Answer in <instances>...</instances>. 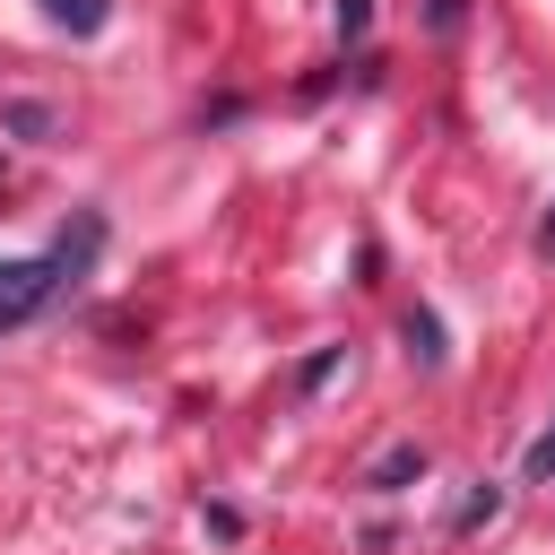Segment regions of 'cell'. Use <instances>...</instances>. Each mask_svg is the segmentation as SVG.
<instances>
[{
	"label": "cell",
	"mask_w": 555,
	"mask_h": 555,
	"mask_svg": "<svg viewBox=\"0 0 555 555\" xmlns=\"http://www.w3.org/2000/svg\"><path fill=\"white\" fill-rule=\"evenodd\" d=\"M61 278H69L61 260H0V330L35 321V312L52 304V286H61Z\"/></svg>",
	"instance_id": "1"
},
{
	"label": "cell",
	"mask_w": 555,
	"mask_h": 555,
	"mask_svg": "<svg viewBox=\"0 0 555 555\" xmlns=\"http://www.w3.org/2000/svg\"><path fill=\"white\" fill-rule=\"evenodd\" d=\"M43 17H52V26H69V35H104L113 0H43Z\"/></svg>",
	"instance_id": "2"
},
{
	"label": "cell",
	"mask_w": 555,
	"mask_h": 555,
	"mask_svg": "<svg viewBox=\"0 0 555 555\" xmlns=\"http://www.w3.org/2000/svg\"><path fill=\"white\" fill-rule=\"evenodd\" d=\"M408 356H416V364H442V330H434V312H408Z\"/></svg>",
	"instance_id": "3"
},
{
	"label": "cell",
	"mask_w": 555,
	"mask_h": 555,
	"mask_svg": "<svg viewBox=\"0 0 555 555\" xmlns=\"http://www.w3.org/2000/svg\"><path fill=\"white\" fill-rule=\"evenodd\" d=\"M416 468H425V451H416V442H399V451H382V468H373V486L390 494V486H399V477H416Z\"/></svg>",
	"instance_id": "4"
},
{
	"label": "cell",
	"mask_w": 555,
	"mask_h": 555,
	"mask_svg": "<svg viewBox=\"0 0 555 555\" xmlns=\"http://www.w3.org/2000/svg\"><path fill=\"white\" fill-rule=\"evenodd\" d=\"M494 512H503V494H494V486H477V494L460 503V529H477V520H494Z\"/></svg>",
	"instance_id": "5"
},
{
	"label": "cell",
	"mask_w": 555,
	"mask_h": 555,
	"mask_svg": "<svg viewBox=\"0 0 555 555\" xmlns=\"http://www.w3.org/2000/svg\"><path fill=\"white\" fill-rule=\"evenodd\" d=\"M373 26V0H338V35H364Z\"/></svg>",
	"instance_id": "6"
},
{
	"label": "cell",
	"mask_w": 555,
	"mask_h": 555,
	"mask_svg": "<svg viewBox=\"0 0 555 555\" xmlns=\"http://www.w3.org/2000/svg\"><path fill=\"white\" fill-rule=\"evenodd\" d=\"M529 477H555V425H546V434L529 442Z\"/></svg>",
	"instance_id": "7"
},
{
	"label": "cell",
	"mask_w": 555,
	"mask_h": 555,
	"mask_svg": "<svg viewBox=\"0 0 555 555\" xmlns=\"http://www.w3.org/2000/svg\"><path fill=\"white\" fill-rule=\"evenodd\" d=\"M538 251H546V260H555V208H546V225H538Z\"/></svg>",
	"instance_id": "8"
}]
</instances>
